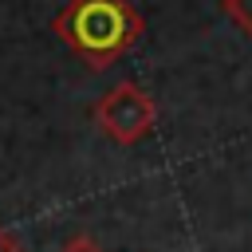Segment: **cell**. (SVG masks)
<instances>
[{"mask_svg": "<svg viewBox=\"0 0 252 252\" xmlns=\"http://www.w3.org/2000/svg\"><path fill=\"white\" fill-rule=\"evenodd\" d=\"M51 32L91 71H102L142 39L146 24L130 0H67L51 20Z\"/></svg>", "mask_w": 252, "mask_h": 252, "instance_id": "6da1fadb", "label": "cell"}, {"mask_svg": "<svg viewBox=\"0 0 252 252\" xmlns=\"http://www.w3.org/2000/svg\"><path fill=\"white\" fill-rule=\"evenodd\" d=\"M91 114H94V126L102 130V138H110L114 146H138L158 126V102L130 79L114 83L94 102Z\"/></svg>", "mask_w": 252, "mask_h": 252, "instance_id": "7a4b0ae2", "label": "cell"}, {"mask_svg": "<svg viewBox=\"0 0 252 252\" xmlns=\"http://www.w3.org/2000/svg\"><path fill=\"white\" fill-rule=\"evenodd\" d=\"M220 8H224V16L236 24V32H244V35L252 39V0H220Z\"/></svg>", "mask_w": 252, "mask_h": 252, "instance_id": "3957f363", "label": "cell"}, {"mask_svg": "<svg viewBox=\"0 0 252 252\" xmlns=\"http://www.w3.org/2000/svg\"><path fill=\"white\" fill-rule=\"evenodd\" d=\"M59 252H102V248H98V244H94L91 236H75V240H67V244L59 248Z\"/></svg>", "mask_w": 252, "mask_h": 252, "instance_id": "277c9868", "label": "cell"}, {"mask_svg": "<svg viewBox=\"0 0 252 252\" xmlns=\"http://www.w3.org/2000/svg\"><path fill=\"white\" fill-rule=\"evenodd\" d=\"M0 252H24V244L16 240V232H8L4 224H0Z\"/></svg>", "mask_w": 252, "mask_h": 252, "instance_id": "5b68a950", "label": "cell"}]
</instances>
